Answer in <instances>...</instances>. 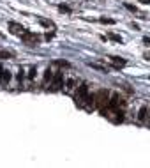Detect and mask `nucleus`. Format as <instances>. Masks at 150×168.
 I'll return each mask as SVG.
<instances>
[{
    "instance_id": "f257e3e1",
    "label": "nucleus",
    "mask_w": 150,
    "mask_h": 168,
    "mask_svg": "<svg viewBox=\"0 0 150 168\" xmlns=\"http://www.w3.org/2000/svg\"><path fill=\"white\" fill-rule=\"evenodd\" d=\"M88 85L87 83H81L80 87H78V90H76V94H74V103H76V106H85V103H87V99H88Z\"/></svg>"
},
{
    "instance_id": "f03ea898",
    "label": "nucleus",
    "mask_w": 150,
    "mask_h": 168,
    "mask_svg": "<svg viewBox=\"0 0 150 168\" xmlns=\"http://www.w3.org/2000/svg\"><path fill=\"white\" fill-rule=\"evenodd\" d=\"M62 83H64V73L58 71V73L53 74V78H51V81H50V89H51L53 92H55V90H60V89H62Z\"/></svg>"
},
{
    "instance_id": "7ed1b4c3",
    "label": "nucleus",
    "mask_w": 150,
    "mask_h": 168,
    "mask_svg": "<svg viewBox=\"0 0 150 168\" xmlns=\"http://www.w3.org/2000/svg\"><path fill=\"white\" fill-rule=\"evenodd\" d=\"M21 41L23 43H27V44H30V46H34V44H37L39 41H41V35H37V34H34V32H23L21 34Z\"/></svg>"
},
{
    "instance_id": "20e7f679",
    "label": "nucleus",
    "mask_w": 150,
    "mask_h": 168,
    "mask_svg": "<svg viewBox=\"0 0 150 168\" xmlns=\"http://www.w3.org/2000/svg\"><path fill=\"white\" fill-rule=\"evenodd\" d=\"M9 30H11V34H14V35H21V34L25 32V28H23L21 25L14 23V21H11V23H9Z\"/></svg>"
},
{
    "instance_id": "39448f33",
    "label": "nucleus",
    "mask_w": 150,
    "mask_h": 168,
    "mask_svg": "<svg viewBox=\"0 0 150 168\" xmlns=\"http://www.w3.org/2000/svg\"><path fill=\"white\" fill-rule=\"evenodd\" d=\"M53 74H55V73L51 71V67H48V69L44 71V80H42V85H44V87H46V85H48V83L51 81V78H53Z\"/></svg>"
},
{
    "instance_id": "423d86ee",
    "label": "nucleus",
    "mask_w": 150,
    "mask_h": 168,
    "mask_svg": "<svg viewBox=\"0 0 150 168\" xmlns=\"http://www.w3.org/2000/svg\"><path fill=\"white\" fill-rule=\"evenodd\" d=\"M76 83H78V81H76L74 78H69L67 83H65V92H72V90L76 89Z\"/></svg>"
},
{
    "instance_id": "0eeeda50",
    "label": "nucleus",
    "mask_w": 150,
    "mask_h": 168,
    "mask_svg": "<svg viewBox=\"0 0 150 168\" xmlns=\"http://www.w3.org/2000/svg\"><path fill=\"white\" fill-rule=\"evenodd\" d=\"M147 113H149V108H147V106H141V108H140V112H138V120H140V122H143V120L147 119Z\"/></svg>"
},
{
    "instance_id": "6e6552de",
    "label": "nucleus",
    "mask_w": 150,
    "mask_h": 168,
    "mask_svg": "<svg viewBox=\"0 0 150 168\" xmlns=\"http://www.w3.org/2000/svg\"><path fill=\"white\" fill-rule=\"evenodd\" d=\"M39 23L42 27H48V28H55V23L51 19H46V18H39Z\"/></svg>"
},
{
    "instance_id": "1a4fd4ad",
    "label": "nucleus",
    "mask_w": 150,
    "mask_h": 168,
    "mask_svg": "<svg viewBox=\"0 0 150 168\" xmlns=\"http://www.w3.org/2000/svg\"><path fill=\"white\" fill-rule=\"evenodd\" d=\"M2 81H4L5 85L11 81V73H9V71H5V69L2 71V76H0V83H2Z\"/></svg>"
},
{
    "instance_id": "9d476101",
    "label": "nucleus",
    "mask_w": 150,
    "mask_h": 168,
    "mask_svg": "<svg viewBox=\"0 0 150 168\" xmlns=\"http://www.w3.org/2000/svg\"><path fill=\"white\" fill-rule=\"evenodd\" d=\"M111 62L115 64V67H122V66H126V60H124V58H118V57H111Z\"/></svg>"
},
{
    "instance_id": "9b49d317",
    "label": "nucleus",
    "mask_w": 150,
    "mask_h": 168,
    "mask_svg": "<svg viewBox=\"0 0 150 168\" xmlns=\"http://www.w3.org/2000/svg\"><path fill=\"white\" fill-rule=\"evenodd\" d=\"M35 76H37V67H35V66H32V67H30V71H28V80H30V81H34V80H35Z\"/></svg>"
},
{
    "instance_id": "f8f14e48",
    "label": "nucleus",
    "mask_w": 150,
    "mask_h": 168,
    "mask_svg": "<svg viewBox=\"0 0 150 168\" xmlns=\"http://www.w3.org/2000/svg\"><path fill=\"white\" fill-rule=\"evenodd\" d=\"M99 21L104 23V25H113L115 23V19H111V18H99Z\"/></svg>"
},
{
    "instance_id": "ddd939ff",
    "label": "nucleus",
    "mask_w": 150,
    "mask_h": 168,
    "mask_svg": "<svg viewBox=\"0 0 150 168\" xmlns=\"http://www.w3.org/2000/svg\"><path fill=\"white\" fill-rule=\"evenodd\" d=\"M108 37H110L111 41H115V43H120V44H122V37H120V35H117V34H110Z\"/></svg>"
},
{
    "instance_id": "4468645a",
    "label": "nucleus",
    "mask_w": 150,
    "mask_h": 168,
    "mask_svg": "<svg viewBox=\"0 0 150 168\" xmlns=\"http://www.w3.org/2000/svg\"><path fill=\"white\" fill-rule=\"evenodd\" d=\"M23 78H25V69H23V67H19V69H18V81L21 83V81H23Z\"/></svg>"
},
{
    "instance_id": "2eb2a0df",
    "label": "nucleus",
    "mask_w": 150,
    "mask_h": 168,
    "mask_svg": "<svg viewBox=\"0 0 150 168\" xmlns=\"http://www.w3.org/2000/svg\"><path fill=\"white\" fill-rule=\"evenodd\" d=\"M58 11H60V12H71V7H67V5L60 4V5H58Z\"/></svg>"
},
{
    "instance_id": "dca6fc26",
    "label": "nucleus",
    "mask_w": 150,
    "mask_h": 168,
    "mask_svg": "<svg viewBox=\"0 0 150 168\" xmlns=\"http://www.w3.org/2000/svg\"><path fill=\"white\" fill-rule=\"evenodd\" d=\"M12 53L11 51H0V58H11Z\"/></svg>"
},
{
    "instance_id": "f3484780",
    "label": "nucleus",
    "mask_w": 150,
    "mask_h": 168,
    "mask_svg": "<svg viewBox=\"0 0 150 168\" xmlns=\"http://www.w3.org/2000/svg\"><path fill=\"white\" fill-rule=\"evenodd\" d=\"M126 5V9H129L131 12H138V9H136V5H131V4H124Z\"/></svg>"
},
{
    "instance_id": "a211bd4d",
    "label": "nucleus",
    "mask_w": 150,
    "mask_h": 168,
    "mask_svg": "<svg viewBox=\"0 0 150 168\" xmlns=\"http://www.w3.org/2000/svg\"><path fill=\"white\" fill-rule=\"evenodd\" d=\"M44 37H46V41H51V39L55 37V32H48V34H46Z\"/></svg>"
},
{
    "instance_id": "6ab92c4d",
    "label": "nucleus",
    "mask_w": 150,
    "mask_h": 168,
    "mask_svg": "<svg viewBox=\"0 0 150 168\" xmlns=\"http://www.w3.org/2000/svg\"><path fill=\"white\" fill-rule=\"evenodd\" d=\"M57 64H58V66H64V67H69V62H65V60H58Z\"/></svg>"
},
{
    "instance_id": "aec40b11",
    "label": "nucleus",
    "mask_w": 150,
    "mask_h": 168,
    "mask_svg": "<svg viewBox=\"0 0 150 168\" xmlns=\"http://www.w3.org/2000/svg\"><path fill=\"white\" fill-rule=\"evenodd\" d=\"M140 2H141L143 5H150V0H140Z\"/></svg>"
},
{
    "instance_id": "412c9836",
    "label": "nucleus",
    "mask_w": 150,
    "mask_h": 168,
    "mask_svg": "<svg viewBox=\"0 0 150 168\" xmlns=\"http://www.w3.org/2000/svg\"><path fill=\"white\" fill-rule=\"evenodd\" d=\"M143 43H145L147 46H150V39H149V37H145V39H143Z\"/></svg>"
},
{
    "instance_id": "4be33fe9",
    "label": "nucleus",
    "mask_w": 150,
    "mask_h": 168,
    "mask_svg": "<svg viewBox=\"0 0 150 168\" xmlns=\"http://www.w3.org/2000/svg\"><path fill=\"white\" fill-rule=\"evenodd\" d=\"M2 71H4V66L0 64V76H2Z\"/></svg>"
}]
</instances>
